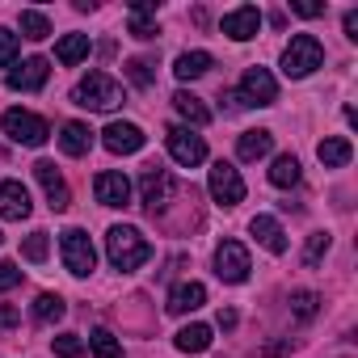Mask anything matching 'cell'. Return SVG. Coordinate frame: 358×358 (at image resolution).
Instances as JSON below:
<instances>
[{
  "label": "cell",
  "instance_id": "7bdbcfd3",
  "mask_svg": "<svg viewBox=\"0 0 358 358\" xmlns=\"http://www.w3.org/2000/svg\"><path fill=\"white\" fill-rule=\"evenodd\" d=\"M0 241H5V236H0Z\"/></svg>",
  "mask_w": 358,
  "mask_h": 358
},
{
  "label": "cell",
  "instance_id": "5b68a950",
  "mask_svg": "<svg viewBox=\"0 0 358 358\" xmlns=\"http://www.w3.org/2000/svg\"><path fill=\"white\" fill-rule=\"evenodd\" d=\"M59 257H64V266H68L72 278H89L97 270V249H93L89 232H80V228H68L59 236Z\"/></svg>",
  "mask_w": 358,
  "mask_h": 358
},
{
  "label": "cell",
  "instance_id": "484cf974",
  "mask_svg": "<svg viewBox=\"0 0 358 358\" xmlns=\"http://www.w3.org/2000/svg\"><path fill=\"white\" fill-rule=\"evenodd\" d=\"M299 160L291 156V152H282V156H274V164H270V182L278 186V190H291V186H299Z\"/></svg>",
  "mask_w": 358,
  "mask_h": 358
},
{
  "label": "cell",
  "instance_id": "6da1fadb",
  "mask_svg": "<svg viewBox=\"0 0 358 358\" xmlns=\"http://www.w3.org/2000/svg\"><path fill=\"white\" fill-rule=\"evenodd\" d=\"M106 257H110L114 270L131 274V270H139V266L152 257V245L143 241L139 228H131V224H114V228L106 232Z\"/></svg>",
  "mask_w": 358,
  "mask_h": 358
},
{
  "label": "cell",
  "instance_id": "4fadbf2b",
  "mask_svg": "<svg viewBox=\"0 0 358 358\" xmlns=\"http://www.w3.org/2000/svg\"><path fill=\"white\" fill-rule=\"evenodd\" d=\"M93 194L101 207H131V177L127 173H97Z\"/></svg>",
  "mask_w": 358,
  "mask_h": 358
},
{
  "label": "cell",
  "instance_id": "8fae6325",
  "mask_svg": "<svg viewBox=\"0 0 358 358\" xmlns=\"http://www.w3.org/2000/svg\"><path fill=\"white\" fill-rule=\"evenodd\" d=\"M249 270H253V262H249V249H245L241 241H224V245L215 249V274H220L224 282H245Z\"/></svg>",
  "mask_w": 358,
  "mask_h": 358
},
{
  "label": "cell",
  "instance_id": "f1b7e54d",
  "mask_svg": "<svg viewBox=\"0 0 358 358\" xmlns=\"http://www.w3.org/2000/svg\"><path fill=\"white\" fill-rule=\"evenodd\" d=\"M89 350H93V358H122V345H118V337L110 329H93L89 333Z\"/></svg>",
  "mask_w": 358,
  "mask_h": 358
},
{
  "label": "cell",
  "instance_id": "83f0119b",
  "mask_svg": "<svg viewBox=\"0 0 358 358\" xmlns=\"http://www.w3.org/2000/svg\"><path fill=\"white\" fill-rule=\"evenodd\" d=\"M22 34H26L30 43L51 38V22H47V13H38V9H22Z\"/></svg>",
  "mask_w": 358,
  "mask_h": 358
},
{
  "label": "cell",
  "instance_id": "60d3db41",
  "mask_svg": "<svg viewBox=\"0 0 358 358\" xmlns=\"http://www.w3.org/2000/svg\"><path fill=\"white\" fill-rule=\"evenodd\" d=\"M345 38H350V43H358V9H350V13H345Z\"/></svg>",
  "mask_w": 358,
  "mask_h": 358
},
{
  "label": "cell",
  "instance_id": "d590c367",
  "mask_svg": "<svg viewBox=\"0 0 358 358\" xmlns=\"http://www.w3.org/2000/svg\"><path fill=\"white\" fill-rule=\"evenodd\" d=\"M22 282V270H17V262H0V295L5 291H13Z\"/></svg>",
  "mask_w": 358,
  "mask_h": 358
},
{
  "label": "cell",
  "instance_id": "836d02e7",
  "mask_svg": "<svg viewBox=\"0 0 358 358\" xmlns=\"http://www.w3.org/2000/svg\"><path fill=\"white\" fill-rule=\"evenodd\" d=\"M13 59H17V34L0 26V68H13Z\"/></svg>",
  "mask_w": 358,
  "mask_h": 358
},
{
  "label": "cell",
  "instance_id": "4dcf8cb0",
  "mask_svg": "<svg viewBox=\"0 0 358 358\" xmlns=\"http://www.w3.org/2000/svg\"><path fill=\"white\" fill-rule=\"evenodd\" d=\"M316 308H320V295H316V291H291V312H295L299 320H312Z\"/></svg>",
  "mask_w": 358,
  "mask_h": 358
},
{
  "label": "cell",
  "instance_id": "d6986e66",
  "mask_svg": "<svg viewBox=\"0 0 358 358\" xmlns=\"http://www.w3.org/2000/svg\"><path fill=\"white\" fill-rule=\"evenodd\" d=\"M93 135H97V131H89V122H64V127H59V148H64V156H89Z\"/></svg>",
  "mask_w": 358,
  "mask_h": 358
},
{
  "label": "cell",
  "instance_id": "ba28073f",
  "mask_svg": "<svg viewBox=\"0 0 358 358\" xmlns=\"http://www.w3.org/2000/svg\"><path fill=\"white\" fill-rule=\"evenodd\" d=\"M207 190H211V199H215L220 207L245 203V182H241V173H236L228 160H215V164H211V173H207Z\"/></svg>",
  "mask_w": 358,
  "mask_h": 358
},
{
  "label": "cell",
  "instance_id": "ffe728a7",
  "mask_svg": "<svg viewBox=\"0 0 358 358\" xmlns=\"http://www.w3.org/2000/svg\"><path fill=\"white\" fill-rule=\"evenodd\" d=\"M173 110L182 114V122H190V127H207L211 122V110H207V101L203 97H194V93H173Z\"/></svg>",
  "mask_w": 358,
  "mask_h": 358
},
{
  "label": "cell",
  "instance_id": "cb8c5ba5",
  "mask_svg": "<svg viewBox=\"0 0 358 358\" xmlns=\"http://www.w3.org/2000/svg\"><path fill=\"white\" fill-rule=\"evenodd\" d=\"M270 148H274V135L270 131H245L241 139H236V156L241 160H262V156H270Z\"/></svg>",
  "mask_w": 358,
  "mask_h": 358
},
{
  "label": "cell",
  "instance_id": "4316f807",
  "mask_svg": "<svg viewBox=\"0 0 358 358\" xmlns=\"http://www.w3.org/2000/svg\"><path fill=\"white\" fill-rule=\"evenodd\" d=\"M68 316V303H64V295H55V291H43L38 299H34V320L38 324H55V320H64Z\"/></svg>",
  "mask_w": 358,
  "mask_h": 358
},
{
  "label": "cell",
  "instance_id": "277c9868",
  "mask_svg": "<svg viewBox=\"0 0 358 358\" xmlns=\"http://www.w3.org/2000/svg\"><path fill=\"white\" fill-rule=\"evenodd\" d=\"M0 127H5V135H9L13 143H26V148H43V143L51 139V127H47V118H38L34 110H22V106L5 110Z\"/></svg>",
  "mask_w": 358,
  "mask_h": 358
},
{
  "label": "cell",
  "instance_id": "30bf717a",
  "mask_svg": "<svg viewBox=\"0 0 358 358\" xmlns=\"http://www.w3.org/2000/svg\"><path fill=\"white\" fill-rule=\"evenodd\" d=\"M241 97H245V106H274L278 101V80L266 72V68H245V76H241V89H236Z\"/></svg>",
  "mask_w": 358,
  "mask_h": 358
},
{
  "label": "cell",
  "instance_id": "e575fe53",
  "mask_svg": "<svg viewBox=\"0 0 358 358\" xmlns=\"http://www.w3.org/2000/svg\"><path fill=\"white\" fill-rule=\"evenodd\" d=\"M127 76H131V85L148 89V85H152V64H148V59H131V64H127Z\"/></svg>",
  "mask_w": 358,
  "mask_h": 358
},
{
  "label": "cell",
  "instance_id": "d6a6232c",
  "mask_svg": "<svg viewBox=\"0 0 358 358\" xmlns=\"http://www.w3.org/2000/svg\"><path fill=\"white\" fill-rule=\"evenodd\" d=\"M329 245H333V236H329V232H312V236H308V245H303V262H308V266H316V262L329 253Z\"/></svg>",
  "mask_w": 358,
  "mask_h": 358
},
{
  "label": "cell",
  "instance_id": "5bb4252c",
  "mask_svg": "<svg viewBox=\"0 0 358 358\" xmlns=\"http://www.w3.org/2000/svg\"><path fill=\"white\" fill-rule=\"evenodd\" d=\"M143 131L135 127V122H110L106 131H101V143H106V152H114V156H135L139 148H143Z\"/></svg>",
  "mask_w": 358,
  "mask_h": 358
},
{
  "label": "cell",
  "instance_id": "e0dca14e",
  "mask_svg": "<svg viewBox=\"0 0 358 358\" xmlns=\"http://www.w3.org/2000/svg\"><path fill=\"white\" fill-rule=\"evenodd\" d=\"M30 190L22 182H0V220H26L30 215Z\"/></svg>",
  "mask_w": 358,
  "mask_h": 358
},
{
  "label": "cell",
  "instance_id": "2e32d148",
  "mask_svg": "<svg viewBox=\"0 0 358 358\" xmlns=\"http://www.w3.org/2000/svg\"><path fill=\"white\" fill-rule=\"evenodd\" d=\"M249 232L257 236V245H262L266 253H274V257H282V253H287V232H282V224H278L274 215H253Z\"/></svg>",
  "mask_w": 358,
  "mask_h": 358
},
{
  "label": "cell",
  "instance_id": "1f68e13d",
  "mask_svg": "<svg viewBox=\"0 0 358 358\" xmlns=\"http://www.w3.org/2000/svg\"><path fill=\"white\" fill-rule=\"evenodd\" d=\"M51 350H55V358H85V354H89L76 333H59V337L51 341Z\"/></svg>",
  "mask_w": 358,
  "mask_h": 358
},
{
  "label": "cell",
  "instance_id": "7c38bea8",
  "mask_svg": "<svg viewBox=\"0 0 358 358\" xmlns=\"http://www.w3.org/2000/svg\"><path fill=\"white\" fill-rule=\"evenodd\" d=\"M34 177H38V186L47 190V203H51V211H68V207H72V190H68L64 173H59L51 160H38V164H34Z\"/></svg>",
  "mask_w": 358,
  "mask_h": 358
},
{
  "label": "cell",
  "instance_id": "8992f818",
  "mask_svg": "<svg viewBox=\"0 0 358 358\" xmlns=\"http://www.w3.org/2000/svg\"><path fill=\"white\" fill-rule=\"evenodd\" d=\"M164 148H169V156L182 164V169H199L207 160V139L194 135L190 127H169L164 131Z\"/></svg>",
  "mask_w": 358,
  "mask_h": 358
},
{
  "label": "cell",
  "instance_id": "ac0fdd59",
  "mask_svg": "<svg viewBox=\"0 0 358 358\" xmlns=\"http://www.w3.org/2000/svg\"><path fill=\"white\" fill-rule=\"evenodd\" d=\"M203 303H207V287H203V282H177V287L169 291V303H164V308H169L173 316H186V312H199Z\"/></svg>",
  "mask_w": 358,
  "mask_h": 358
},
{
  "label": "cell",
  "instance_id": "f35d334b",
  "mask_svg": "<svg viewBox=\"0 0 358 358\" xmlns=\"http://www.w3.org/2000/svg\"><path fill=\"white\" fill-rule=\"evenodd\" d=\"M13 324H22V312L13 303H0V329H13Z\"/></svg>",
  "mask_w": 358,
  "mask_h": 358
},
{
  "label": "cell",
  "instance_id": "9a60e30c",
  "mask_svg": "<svg viewBox=\"0 0 358 358\" xmlns=\"http://www.w3.org/2000/svg\"><path fill=\"white\" fill-rule=\"evenodd\" d=\"M257 30H262L257 5H241V9L224 13V34H228L232 43H249V38H257Z\"/></svg>",
  "mask_w": 358,
  "mask_h": 358
},
{
  "label": "cell",
  "instance_id": "f546056e",
  "mask_svg": "<svg viewBox=\"0 0 358 358\" xmlns=\"http://www.w3.org/2000/svg\"><path fill=\"white\" fill-rule=\"evenodd\" d=\"M47 253H51V236H47V232H30L26 245H22V257L38 266V262H47Z\"/></svg>",
  "mask_w": 358,
  "mask_h": 358
},
{
  "label": "cell",
  "instance_id": "52a82bcc",
  "mask_svg": "<svg viewBox=\"0 0 358 358\" xmlns=\"http://www.w3.org/2000/svg\"><path fill=\"white\" fill-rule=\"evenodd\" d=\"M173 194H177V182H173L169 169H160V164L143 169V177H139V199H143V207H148L152 215L164 211V207L173 203Z\"/></svg>",
  "mask_w": 358,
  "mask_h": 358
},
{
  "label": "cell",
  "instance_id": "3957f363",
  "mask_svg": "<svg viewBox=\"0 0 358 358\" xmlns=\"http://www.w3.org/2000/svg\"><path fill=\"white\" fill-rule=\"evenodd\" d=\"M320 64H324V47H320L316 34H295L282 51V76H291V80L312 76Z\"/></svg>",
  "mask_w": 358,
  "mask_h": 358
},
{
  "label": "cell",
  "instance_id": "7402d4cb",
  "mask_svg": "<svg viewBox=\"0 0 358 358\" xmlns=\"http://www.w3.org/2000/svg\"><path fill=\"white\" fill-rule=\"evenodd\" d=\"M316 156H320V164H324V169H345V164H350V156H354V148H350V139L329 135V139H320V143H316Z\"/></svg>",
  "mask_w": 358,
  "mask_h": 358
},
{
  "label": "cell",
  "instance_id": "603a6c76",
  "mask_svg": "<svg viewBox=\"0 0 358 358\" xmlns=\"http://www.w3.org/2000/svg\"><path fill=\"white\" fill-rule=\"evenodd\" d=\"M89 34H64L59 43H55V59L64 64V68H76L80 59H89Z\"/></svg>",
  "mask_w": 358,
  "mask_h": 358
},
{
  "label": "cell",
  "instance_id": "44dd1931",
  "mask_svg": "<svg viewBox=\"0 0 358 358\" xmlns=\"http://www.w3.org/2000/svg\"><path fill=\"white\" fill-rule=\"evenodd\" d=\"M211 68H215V59H211L207 51H182V55H177V64H173L177 80H199V76H207Z\"/></svg>",
  "mask_w": 358,
  "mask_h": 358
},
{
  "label": "cell",
  "instance_id": "b9f144b4",
  "mask_svg": "<svg viewBox=\"0 0 358 358\" xmlns=\"http://www.w3.org/2000/svg\"><path fill=\"white\" fill-rule=\"evenodd\" d=\"M220 329H236V312L232 308H220Z\"/></svg>",
  "mask_w": 358,
  "mask_h": 358
},
{
  "label": "cell",
  "instance_id": "7a4b0ae2",
  "mask_svg": "<svg viewBox=\"0 0 358 358\" xmlns=\"http://www.w3.org/2000/svg\"><path fill=\"white\" fill-rule=\"evenodd\" d=\"M72 101L85 106V110L110 114V110L122 106V85H118L114 76H106V72H89V76H80V85L72 89Z\"/></svg>",
  "mask_w": 358,
  "mask_h": 358
},
{
  "label": "cell",
  "instance_id": "d4e9b609",
  "mask_svg": "<svg viewBox=\"0 0 358 358\" xmlns=\"http://www.w3.org/2000/svg\"><path fill=\"white\" fill-rule=\"evenodd\" d=\"M173 345L182 350V354H203V350H211V324H186L182 333L173 337Z\"/></svg>",
  "mask_w": 358,
  "mask_h": 358
},
{
  "label": "cell",
  "instance_id": "8d00e7d4",
  "mask_svg": "<svg viewBox=\"0 0 358 358\" xmlns=\"http://www.w3.org/2000/svg\"><path fill=\"white\" fill-rule=\"evenodd\" d=\"M131 34H135V38H143V43H148V38H156V34H160V30H156V22H148V17H131Z\"/></svg>",
  "mask_w": 358,
  "mask_h": 358
},
{
  "label": "cell",
  "instance_id": "ab89813d",
  "mask_svg": "<svg viewBox=\"0 0 358 358\" xmlns=\"http://www.w3.org/2000/svg\"><path fill=\"white\" fill-rule=\"evenodd\" d=\"M160 9V0H135L131 5V17H148V13H156Z\"/></svg>",
  "mask_w": 358,
  "mask_h": 358
},
{
  "label": "cell",
  "instance_id": "74e56055",
  "mask_svg": "<svg viewBox=\"0 0 358 358\" xmlns=\"http://www.w3.org/2000/svg\"><path fill=\"white\" fill-rule=\"evenodd\" d=\"M291 13H299V17H320L324 5H312V0H291Z\"/></svg>",
  "mask_w": 358,
  "mask_h": 358
},
{
  "label": "cell",
  "instance_id": "9c48e42d",
  "mask_svg": "<svg viewBox=\"0 0 358 358\" xmlns=\"http://www.w3.org/2000/svg\"><path fill=\"white\" fill-rule=\"evenodd\" d=\"M47 76H51V64H47L43 55H30V59L13 64V68L5 72V85H9L13 93H38V89L47 85Z\"/></svg>",
  "mask_w": 358,
  "mask_h": 358
}]
</instances>
